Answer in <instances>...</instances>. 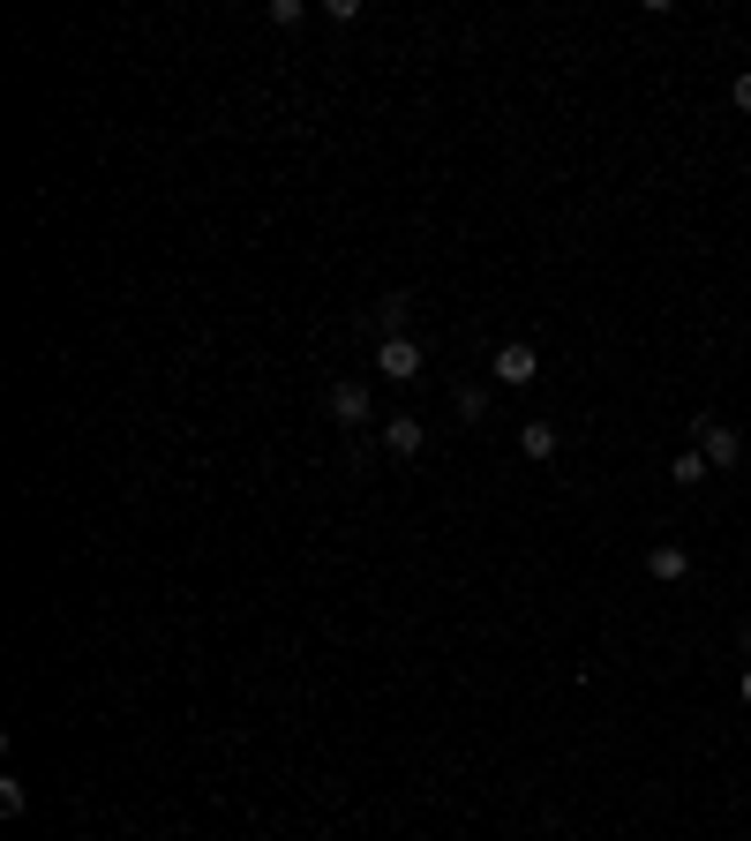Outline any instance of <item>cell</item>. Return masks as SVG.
I'll list each match as a JSON object with an SVG mask.
<instances>
[{
	"label": "cell",
	"instance_id": "cell-1",
	"mask_svg": "<svg viewBox=\"0 0 751 841\" xmlns=\"http://www.w3.org/2000/svg\"><path fill=\"white\" fill-rule=\"evenodd\" d=\"M692 451H699L707 466H721V473H729V466L744 459V436H737L729 420H692Z\"/></svg>",
	"mask_w": 751,
	"mask_h": 841
},
{
	"label": "cell",
	"instance_id": "cell-2",
	"mask_svg": "<svg viewBox=\"0 0 751 841\" xmlns=\"http://www.w3.org/2000/svg\"><path fill=\"white\" fill-rule=\"evenodd\" d=\"M489 376H497V383H534V376H542V353H534L526 338H503L497 353H489Z\"/></svg>",
	"mask_w": 751,
	"mask_h": 841
},
{
	"label": "cell",
	"instance_id": "cell-3",
	"mask_svg": "<svg viewBox=\"0 0 751 841\" xmlns=\"http://www.w3.org/2000/svg\"><path fill=\"white\" fill-rule=\"evenodd\" d=\"M375 376L414 383L421 376V346H414V338H375Z\"/></svg>",
	"mask_w": 751,
	"mask_h": 841
},
{
	"label": "cell",
	"instance_id": "cell-4",
	"mask_svg": "<svg viewBox=\"0 0 751 841\" xmlns=\"http://www.w3.org/2000/svg\"><path fill=\"white\" fill-rule=\"evenodd\" d=\"M646 579H662V587H676V579H692V548H676V542H654V548H646Z\"/></svg>",
	"mask_w": 751,
	"mask_h": 841
},
{
	"label": "cell",
	"instance_id": "cell-5",
	"mask_svg": "<svg viewBox=\"0 0 751 841\" xmlns=\"http://www.w3.org/2000/svg\"><path fill=\"white\" fill-rule=\"evenodd\" d=\"M369 406H375L369 383H353V376L331 383V420H346V428H353V420H369Z\"/></svg>",
	"mask_w": 751,
	"mask_h": 841
},
{
	"label": "cell",
	"instance_id": "cell-6",
	"mask_svg": "<svg viewBox=\"0 0 751 841\" xmlns=\"http://www.w3.org/2000/svg\"><path fill=\"white\" fill-rule=\"evenodd\" d=\"M406 324H414V301H406V294H383V301H375V338H414Z\"/></svg>",
	"mask_w": 751,
	"mask_h": 841
},
{
	"label": "cell",
	"instance_id": "cell-7",
	"mask_svg": "<svg viewBox=\"0 0 751 841\" xmlns=\"http://www.w3.org/2000/svg\"><path fill=\"white\" fill-rule=\"evenodd\" d=\"M421 444H428V428H421V420H406V414L383 420V451H391V459H414Z\"/></svg>",
	"mask_w": 751,
	"mask_h": 841
},
{
	"label": "cell",
	"instance_id": "cell-8",
	"mask_svg": "<svg viewBox=\"0 0 751 841\" xmlns=\"http://www.w3.org/2000/svg\"><path fill=\"white\" fill-rule=\"evenodd\" d=\"M556 444H564V436H556V420H526V428H519V451H526L534 466L556 459Z\"/></svg>",
	"mask_w": 751,
	"mask_h": 841
},
{
	"label": "cell",
	"instance_id": "cell-9",
	"mask_svg": "<svg viewBox=\"0 0 751 841\" xmlns=\"http://www.w3.org/2000/svg\"><path fill=\"white\" fill-rule=\"evenodd\" d=\"M451 406H459V420H481V414H489V383H459Z\"/></svg>",
	"mask_w": 751,
	"mask_h": 841
},
{
	"label": "cell",
	"instance_id": "cell-10",
	"mask_svg": "<svg viewBox=\"0 0 751 841\" xmlns=\"http://www.w3.org/2000/svg\"><path fill=\"white\" fill-rule=\"evenodd\" d=\"M668 481H676V489H699V481H707V459H699V451H684V459L668 466Z\"/></svg>",
	"mask_w": 751,
	"mask_h": 841
},
{
	"label": "cell",
	"instance_id": "cell-11",
	"mask_svg": "<svg viewBox=\"0 0 751 841\" xmlns=\"http://www.w3.org/2000/svg\"><path fill=\"white\" fill-rule=\"evenodd\" d=\"M263 15H271V23H279V31H293V23H301V15H308V8H301V0H271V8H263Z\"/></svg>",
	"mask_w": 751,
	"mask_h": 841
},
{
	"label": "cell",
	"instance_id": "cell-12",
	"mask_svg": "<svg viewBox=\"0 0 751 841\" xmlns=\"http://www.w3.org/2000/svg\"><path fill=\"white\" fill-rule=\"evenodd\" d=\"M729 106H737V113H751V68L737 76V84H729Z\"/></svg>",
	"mask_w": 751,
	"mask_h": 841
},
{
	"label": "cell",
	"instance_id": "cell-13",
	"mask_svg": "<svg viewBox=\"0 0 751 841\" xmlns=\"http://www.w3.org/2000/svg\"><path fill=\"white\" fill-rule=\"evenodd\" d=\"M737 691H744V707H751V662H744V684H737Z\"/></svg>",
	"mask_w": 751,
	"mask_h": 841
},
{
	"label": "cell",
	"instance_id": "cell-14",
	"mask_svg": "<svg viewBox=\"0 0 751 841\" xmlns=\"http://www.w3.org/2000/svg\"><path fill=\"white\" fill-rule=\"evenodd\" d=\"M744 654H751V624H744Z\"/></svg>",
	"mask_w": 751,
	"mask_h": 841
}]
</instances>
